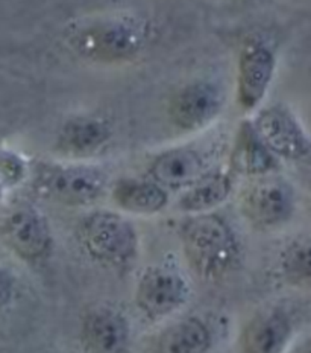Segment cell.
I'll return each mask as SVG.
<instances>
[{"label": "cell", "mask_w": 311, "mask_h": 353, "mask_svg": "<svg viewBox=\"0 0 311 353\" xmlns=\"http://www.w3.org/2000/svg\"><path fill=\"white\" fill-rule=\"evenodd\" d=\"M182 250L191 270L206 282L228 276L239 261V242L231 227L217 215H201L185 223Z\"/></svg>", "instance_id": "1"}, {"label": "cell", "mask_w": 311, "mask_h": 353, "mask_svg": "<svg viewBox=\"0 0 311 353\" xmlns=\"http://www.w3.org/2000/svg\"><path fill=\"white\" fill-rule=\"evenodd\" d=\"M79 238L94 261L123 265L137 254V232L127 218L113 212H96L79 227Z\"/></svg>", "instance_id": "2"}, {"label": "cell", "mask_w": 311, "mask_h": 353, "mask_svg": "<svg viewBox=\"0 0 311 353\" xmlns=\"http://www.w3.org/2000/svg\"><path fill=\"white\" fill-rule=\"evenodd\" d=\"M189 283L172 268L152 267L140 276L136 290L137 307L149 320H162L187 303Z\"/></svg>", "instance_id": "3"}, {"label": "cell", "mask_w": 311, "mask_h": 353, "mask_svg": "<svg viewBox=\"0 0 311 353\" xmlns=\"http://www.w3.org/2000/svg\"><path fill=\"white\" fill-rule=\"evenodd\" d=\"M254 130L273 156L288 160L305 159L311 152V142L296 117L283 105H273L257 116Z\"/></svg>", "instance_id": "4"}, {"label": "cell", "mask_w": 311, "mask_h": 353, "mask_svg": "<svg viewBox=\"0 0 311 353\" xmlns=\"http://www.w3.org/2000/svg\"><path fill=\"white\" fill-rule=\"evenodd\" d=\"M294 209V190L283 179H261L253 183L242 198V210L250 223L273 227L284 223Z\"/></svg>", "instance_id": "5"}, {"label": "cell", "mask_w": 311, "mask_h": 353, "mask_svg": "<svg viewBox=\"0 0 311 353\" xmlns=\"http://www.w3.org/2000/svg\"><path fill=\"white\" fill-rule=\"evenodd\" d=\"M3 238L21 259L36 262L52 248V233L47 219L31 205H20L3 221Z\"/></svg>", "instance_id": "6"}, {"label": "cell", "mask_w": 311, "mask_h": 353, "mask_svg": "<svg viewBox=\"0 0 311 353\" xmlns=\"http://www.w3.org/2000/svg\"><path fill=\"white\" fill-rule=\"evenodd\" d=\"M81 344L87 353H129V323L113 307H93L83 319Z\"/></svg>", "instance_id": "7"}, {"label": "cell", "mask_w": 311, "mask_h": 353, "mask_svg": "<svg viewBox=\"0 0 311 353\" xmlns=\"http://www.w3.org/2000/svg\"><path fill=\"white\" fill-rule=\"evenodd\" d=\"M143 44L142 32L125 21H107L81 37V52L102 61H120L134 57Z\"/></svg>", "instance_id": "8"}, {"label": "cell", "mask_w": 311, "mask_h": 353, "mask_svg": "<svg viewBox=\"0 0 311 353\" xmlns=\"http://www.w3.org/2000/svg\"><path fill=\"white\" fill-rule=\"evenodd\" d=\"M224 107V92L208 81L184 87L170 102L169 114L178 127L187 131L204 128Z\"/></svg>", "instance_id": "9"}, {"label": "cell", "mask_w": 311, "mask_h": 353, "mask_svg": "<svg viewBox=\"0 0 311 353\" xmlns=\"http://www.w3.org/2000/svg\"><path fill=\"white\" fill-rule=\"evenodd\" d=\"M107 186V175L96 168L69 166L49 172L43 180V189L54 200L83 205L98 200Z\"/></svg>", "instance_id": "10"}, {"label": "cell", "mask_w": 311, "mask_h": 353, "mask_svg": "<svg viewBox=\"0 0 311 353\" xmlns=\"http://www.w3.org/2000/svg\"><path fill=\"white\" fill-rule=\"evenodd\" d=\"M292 317L273 307L258 312L240 335V353H286L293 336Z\"/></svg>", "instance_id": "11"}, {"label": "cell", "mask_w": 311, "mask_h": 353, "mask_svg": "<svg viewBox=\"0 0 311 353\" xmlns=\"http://www.w3.org/2000/svg\"><path fill=\"white\" fill-rule=\"evenodd\" d=\"M275 70V57L263 43H254L243 50L239 63L237 101L244 110L257 107L270 85Z\"/></svg>", "instance_id": "12"}, {"label": "cell", "mask_w": 311, "mask_h": 353, "mask_svg": "<svg viewBox=\"0 0 311 353\" xmlns=\"http://www.w3.org/2000/svg\"><path fill=\"white\" fill-rule=\"evenodd\" d=\"M204 159L195 150H172L153 161L151 175L158 186L184 188L191 186L201 179L204 172Z\"/></svg>", "instance_id": "13"}, {"label": "cell", "mask_w": 311, "mask_h": 353, "mask_svg": "<svg viewBox=\"0 0 311 353\" xmlns=\"http://www.w3.org/2000/svg\"><path fill=\"white\" fill-rule=\"evenodd\" d=\"M213 347V332L206 323L185 319L169 326L160 335L158 353H208Z\"/></svg>", "instance_id": "14"}, {"label": "cell", "mask_w": 311, "mask_h": 353, "mask_svg": "<svg viewBox=\"0 0 311 353\" xmlns=\"http://www.w3.org/2000/svg\"><path fill=\"white\" fill-rule=\"evenodd\" d=\"M231 165L237 172L248 175L266 174L275 168V156L266 148L253 123L244 122L239 128L231 154Z\"/></svg>", "instance_id": "15"}, {"label": "cell", "mask_w": 311, "mask_h": 353, "mask_svg": "<svg viewBox=\"0 0 311 353\" xmlns=\"http://www.w3.org/2000/svg\"><path fill=\"white\" fill-rule=\"evenodd\" d=\"M111 136L109 125L96 117H78L63 128L59 148L72 156H88L102 148Z\"/></svg>", "instance_id": "16"}, {"label": "cell", "mask_w": 311, "mask_h": 353, "mask_svg": "<svg viewBox=\"0 0 311 353\" xmlns=\"http://www.w3.org/2000/svg\"><path fill=\"white\" fill-rule=\"evenodd\" d=\"M113 198L122 209L134 213H155L167 204L164 189L152 181H120L113 190Z\"/></svg>", "instance_id": "17"}, {"label": "cell", "mask_w": 311, "mask_h": 353, "mask_svg": "<svg viewBox=\"0 0 311 353\" xmlns=\"http://www.w3.org/2000/svg\"><path fill=\"white\" fill-rule=\"evenodd\" d=\"M231 192V180L225 174H214L199 179L180 200L185 212H204L224 203Z\"/></svg>", "instance_id": "18"}, {"label": "cell", "mask_w": 311, "mask_h": 353, "mask_svg": "<svg viewBox=\"0 0 311 353\" xmlns=\"http://www.w3.org/2000/svg\"><path fill=\"white\" fill-rule=\"evenodd\" d=\"M281 274L296 288H311V239L292 242L281 254Z\"/></svg>", "instance_id": "19"}, {"label": "cell", "mask_w": 311, "mask_h": 353, "mask_svg": "<svg viewBox=\"0 0 311 353\" xmlns=\"http://www.w3.org/2000/svg\"><path fill=\"white\" fill-rule=\"evenodd\" d=\"M14 297V281L5 270H0V309L11 303Z\"/></svg>", "instance_id": "20"}, {"label": "cell", "mask_w": 311, "mask_h": 353, "mask_svg": "<svg viewBox=\"0 0 311 353\" xmlns=\"http://www.w3.org/2000/svg\"><path fill=\"white\" fill-rule=\"evenodd\" d=\"M298 353H311V336L301 344Z\"/></svg>", "instance_id": "21"}]
</instances>
